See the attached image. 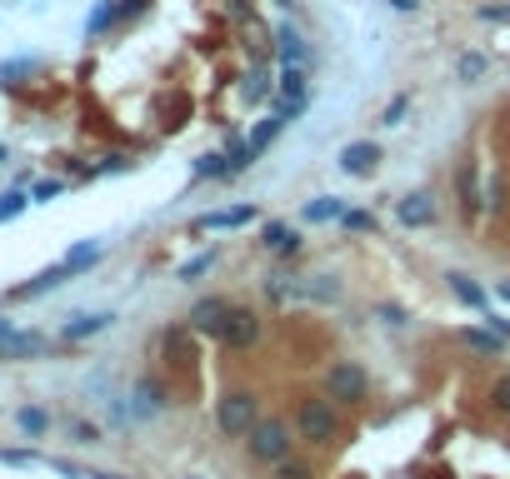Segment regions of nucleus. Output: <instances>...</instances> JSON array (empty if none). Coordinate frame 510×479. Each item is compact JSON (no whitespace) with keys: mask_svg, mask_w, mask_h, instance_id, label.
<instances>
[{"mask_svg":"<svg viewBox=\"0 0 510 479\" xmlns=\"http://www.w3.org/2000/svg\"><path fill=\"white\" fill-rule=\"evenodd\" d=\"M276 51H281V61H285V65H310V61H316L310 40L300 36V30H295L291 20H281V26H276Z\"/></svg>","mask_w":510,"mask_h":479,"instance_id":"nucleus-9","label":"nucleus"},{"mask_svg":"<svg viewBox=\"0 0 510 479\" xmlns=\"http://www.w3.org/2000/svg\"><path fill=\"white\" fill-rule=\"evenodd\" d=\"M245 95H251V101H260V95H266V70H255V76H251V85H245Z\"/></svg>","mask_w":510,"mask_h":479,"instance_id":"nucleus-39","label":"nucleus"},{"mask_svg":"<svg viewBox=\"0 0 510 479\" xmlns=\"http://www.w3.org/2000/svg\"><path fill=\"white\" fill-rule=\"evenodd\" d=\"M490 329H496L500 340H510V320H490Z\"/></svg>","mask_w":510,"mask_h":479,"instance_id":"nucleus-43","label":"nucleus"},{"mask_svg":"<svg viewBox=\"0 0 510 479\" xmlns=\"http://www.w3.org/2000/svg\"><path fill=\"white\" fill-rule=\"evenodd\" d=\"M61 195V180H40L36 190H30V200H55Z\"/></svg>","mask_w":510,"mask_h":479,"instance_id":"nucleus-36","label":"nucleus"},{"mask_svg":"<svg viewBox=\"0 0 510 479\" xmlns=\"http://www.w3.org/2000/svg\"><path fill=\"white\" fill-rule=\"evenodd\" d=\"M475 15L490 20V26H510V0H500V5H475Z\"/></svg>","mask_w":510,"mask_h":479,"instance_id":"nucleus-33","label":"nucleus"},{"mask_svg":"<svg viewBox=\"0 0 510 479\" xmlns=\"http://www.w3.org/2000/svg\"><path fill=\"white\" fill-rule=\"evenodd\" d=\"M490 404H496V415L510 419V375H500L496 385H490Z\"/></svg>","mask_w":510,"mask_h":479,"instance_id":"nucleus-32","label":"nucleus"},{"mask_svg":"<svg viewBox=\"0 0 510 479\" xmlns=\"http://www.w3.org/2000/svg\"><path fill=\"white\" fill-rule=\"evenodd\" d=\"M270 469H276L270 479H316V475H310V465H306V459H291V454H285L281 465H270Z\"/></svg>","mask_w":510,"mask_h":479,"instance_id":"nucleus-29","label":"nucleus"},{"mask_svg":"<svg viewBox=\"0 0 510 479\" xmlns=\"http://www.w3.org/2000/svg\"><path fill=\"white\" fill-rule=\"evenodd\" d=\"M251 220H255L251 205H226V210H205L201 220H195V230H241V225H251Z\"/></svg>","mask_w":510,"mask_h":479,"instance_id":"nucleus-11","label":"nucleus"},{"mask_svg":"<svg viewBox=\"0 0 510 479\" xmlns=\"http://www.w3.org/2000/svg\"><path fill=\"white\" fill-rule=\"evenodd\" d=\"M61 280H70V270H65V260H61V265H51V270H40V275L30 280V285H21V290H15V295H45V290H55Z\"/></svg>","mask_w":510,"mask_h":479,"instance_id":"nucleus-23","label":"nucleus"},{"mask_svg":"<svg viewBox=\"0 0 510 479\" xmlns=\"http://www.w3.org/2000/svg\"><path fill=\"white\" fill-rule=\"evenodd\" d=\"M485 70H490V61H485L481 51H460V55H456V80H460V85H475V80H485Z\"/></svg>","mask_w":510,"mask_h":479,"instance_id":"nucleus-20","label":"nucleus"},{"mask_svg":"<svg viewBox=\"0 0 510 479\" xmlns=\"http://www.w3.org/2000/svg\"><path fill=\"white\" fill-rule=\"evenodd\" d=\"M396 220H400L406 230L435 225V200H431V190H410L406 200H396Z\"/></svg>","mask_w":510,"mask_h":479,"instance_id":"nucleus-8","label":"nucleus"},{"mask_svg":"<svg viewBox=\"0 0 510 479\" xmlns=\"http://www.w3.org/2000/svg\"><path fill=\"white\" fill-rule=\"evenodd\" d=\"M506 120H510V105H506Z\"/></svg>","mask_w":510,"mask_h":479,"instance_id":"nucleus-48","label":"nucleus"},{"mask_svg":"<svg viewBox=\"0 0 510 479\" xmlns=\"http://www.w3.org/2000/svg\"><path fill=\"white\" fill-rule=\"evenodd\" d=\"M245 450H251L255 465H281L285 454H291V429H285V419H255L251 434H245Z\"/></svg>","mask_w":510,"mask_h":479,"instance_id":"nucleus-3","label":"nucleus"},{"mask_svg":"<svg viewBox=\"0 0 510 479\" xmlns=\"http://www.w3.org/2000/svg\"><path fill=\"white\" fill-rule=\"evenodd\" d=\"M341 220H345V230H375V220L366 210H341Z\"/></svg>","mask_w":510,"mask_h":479,"instance_id":"nucleus-35","label":"nucleus"},{"mask_svg":"<svg viewBox=\"0 0 510 479\" xmlns=\"http://www.w3.org/2000/svg\"><path fill=\"white\" fill-rule=\"evenodd\" d=\"M195 180H226V155H201V160L191 165Z\"/></svg>","mask_w":510,"mask_h":479,"instance_id":"nucleus-27","label":"nucleus"},{"mask_svg":"<svg viewBox=\"0 0 510 479\" xmlns=\"http://www.w3.org/2000/svg\"><path fill=\"white\" fill-rule=\"evenodd\" d=\"M391 11H400V15H415V11H421V0H391Z\"/></svg>","mask_w":510,"mask_h":479,"instance_id":"nucleus-42","label":"nucleus"},{"mask_svg":"<svg viewBox=\"0 0 510 479\" xmlns=\"http://www.w3.org/2000/svg\"><path fill=\"white\" fill-rule=\"evenodd\" d=\"M496 295H500V300L510 304V280H500V290H496Z\"/></svg>","mask_w":510,"mask_h":479,"instance_id":"nucleus-44","label":"nucleus"},{"mask_svg":"<svg viewBox=\"0 0 510 479\" xmlns=\"http://www.w3.org/2000/svg\"><path fill=\"white\" fill-rule=\"evenodd\" d=\"M341 210H345V205L335 200V195H316V200H306V210H300V215H306L310 225H325V220H341Z\"/></svg>","mask_w":510,"mask_h":479,"instance_id":"nucleus-21","label":"nucleus"},{"mask_svg":"<svg viewBox=\"0 0 510 479\" xmlns=\"http://www.w3.org/2000/svg\"><path fill=\"white\" fill-rule=\"evenodd\" d=\"M295 429H300V440H310V444H335V440H341L335 400H325V394L300 400V404H295Z\"/></svg>","mask_w":510,"mask_h":479,"instance_id":"nucleus-1","label":"nucleus"},{"mask_svg":"<svg viewBox=\"0 0 510 479\" xmlns=\"http://www.w3.org/2000/svg\"><path fill=\"white\" fill-rule=\"evenodd\" d=\"M5 155H11V150H5V145H0V165H5Z\"/></svg>","mask_w":510,"mask_h":479,"instance_id":"nucleus-47","label":"nucleus"},{"mask_svg":"<svg viewBox=\"0 0 510 479\" xmlns=\"http://www.w3.org/2000/svg\"><path fill=\"white\" fill-rule=\"evenodd\" d=\"M210 265H216V255H195V260H185V265H180L176 275L185 280V285H191V280H201V275H205V270H210Z\"/></svg>","mask_w":510,"mask_h":479,"instance_id":"nucleus-31","label":"nucleus"},{"mask_svg":"<svg viewBox=\"0 0 510 479\" xmlns=\"http://www.w3.org/2000/svg\"><path fill=\"white\" fill-rule=\"evenodd\" d=\"M26 205H30V200L21 195V190H5V195H0V225H5V220H15Z\"/></svg>","mask_w":510,"mask_h":479,"instance_id":"nucleus-30","label":"nucleus"},{"mask_svg":"<svg viewBox=\"0 0 510 479\" xmlns=\"http://www.w3.org/2000/svg\"><path fill=\"white\" fill-rule=\"evenodd\" d=\"M101 250H105L101 240H86V245H76V250L65 255V270H70V275H80V270H90V265H95V260H101Z\"/></svg>","mask_w":510,"mask_h":479,"instance_id":"nucleus-22","label":"nucleus"},{"mask_svg":"<svg viewBox=\"0 0 510 479\" xmlns=\"http://www.w3.org/2000/svg\"><path fill=\"white\" fill-rule=\"evenodd\" d=\"M456 195H460V215L471 220V215L481 210V175H475V160H465L456 170Z\"/></svg>","mask_w":510,"mask_h":479,"instance_id":"nucleus-12","label":"nucleus"},{"mask_svg":"<svg viewBox=\"0 0 510 479\" xmlns=\"http://www.w3.org/2000/svg\"><path fill=\"white\" fill-rule=\"evenodd\" d=\"M306 105H310V65H285L281 76H276V105H270V115L295 120V115H306Z\"/></svg>","mask_w":510,"mask_h":479,"instance_id":"nucleus-2","label":"nucleus"},{"mask_svg":"<svg viewBox=\"0 0 510 479\" xmlns=\"http://www.w3.org/2000/svg\"><path fill=\"white\" fill-rule=\"evenodd\" d=\"M15 425L26 429L30 440H40V434H45V429H51V415H45V410H30V404H26V410H21V415H15Z\"/></svg>","mask_w":510,"mask_h":479,"instance_id":"nucleus-25","label":"nucleus"},{"mask_svg":"<svg viewBox=\"0 0 510 479\" xmlns=\"http://www.w3.org/2000/svg\"><path fill=\"white\" fill-rule=\"evenodd\" d=\"M291 295H300V300H316V304H335V300H341V285H335L331 275H316V280H306V285H295Z\"/></svg>","mask_w":510,"mask_h":479,"instance_id":"nucleus-17","label":"nucleus"},{"mask_svg":"<svg viewBox=\"0 0 510 479\" xmlns=\"http://www.w3.org/2000/svg\"><path fill=\"white\" fill-rule=\"evenodd\" d=\"M266 295H270V300H285V295H291V285H285V275H270V280H266Z\"/></svg>","mask_w":510,"mask_h":479,"instance_id":"nucleus-37","label":"nucleus"},{"mask_svg":"<svg viewBox=\"0 0 510 479\" xmlns=\"http://www.w3.org/2000/svg\"><path fill=\"white\" fill-rule=\"evenodd\" d=\"M381 320H385L391 329H400V325H406V310H396V304H385V310H381Z\"/></svg>","mask_w":510,"mask_h":479,"instance_id":"nucleus-40","label":"nucleus"},{"mask_svg":"<svg viewBox=\"0 0 510 479\" xmlns=\"http://www.w3.org/2000/svg\"><path fill=\"white\" fill-rule=\"evenodd\" d=\"M255 410H260V400H255L251 390H230L226 400H220V410H216L220 434H226V440H245V434H251V425L260 419Z\"/></svg>","mask_w":510,"mask_h":479,"instance_id":"nucleus-5","label":"nucleus"},{"mask_svg":"<svg viewBox=\"0 0 510 479\" xmlns=\"http://www.w3.org/2000/svg\"><path fill=\"white\" fill-rule=\"evenodd\" d=\"M281 126H285L281 115H270V120H260V126H255V135H251V150H255V155H266V145H270L276 135H281Z\"/></svg>","mask_w":510,"mask_h":479,"instance_id":"nucleus-26","label":"nucleus"},{"mask_svg":"<svg viewBox=\"0 0 510 479\" xmlns=\"http://www.w3.org/2000/svg\"><path fill=\"white\" fill-rule=\"evenodd\" d=\"M160 350H166V360H170V365H191V360H195L191 325H170L166 335H160Z\"/></svg>","mask_w":510,"mask_h":479,"instance_id":"nucleus-15","label":"nucleus"},{"mask_svg":"<svg viewBox=\"0 0 510 479\" xmlns=\"http://www.w3.org/2000/svg\"><path fill=\"white\" fill-rule=\"evenodd\" d=\"M406 110H410V95H396V101L381 110V126H400V120H406Z\"/></svg>","mask_w":510,"mask_h":479,"instance_id":"nucleus-34","label":"nucleus"},{"mask_svg":"<svg viewBox=\"0 0 510 479\" xmlns=\"http://www.w3.org/2000/svg\"><path fill=\"white\" fill-rule=\"evenodd\" d=\"M70 429H76V440H80V444H95V425H86V419H76V425H70Z\"/></svg>","mask_w":510,"mask_h":479,"instance_id":"nucleus-41","label":"nucleus"},{"mask_svg":"<svg viewBox=\"0 0 510 479\" xmlns=\"http://www.w3.org/2000/svg\"><path fill=\"white\" fill-rule=\"evenodd\" d=\"M260 329H266V320L255 315V310H245V304H230L210 335H216L226 350H251V345H260Z\"/></svg>","mask_w":510,"mask_h":479,"instance_id":"nucleus-4","label":"nucleus"},{"mask_svg":"<svg viewBox=\"0 0 510 479\" xmlns=\"http://www.w3.org/2000/svg\"><path fill=\"white\" fill-rule=\"evenodd\" d=\"M86 479H120V475H86Z\"/></svg>","mask_w":510,"mask_h":479,"instance_id":"nucleus-46","label":"nucleus"},{"mask_svg":"<svg viewBox=\"0 0 510 479\" xmlns=\"http://www.w3.org/2000/svg\"><path fill=\"white\" fill-rule=\"evenodd\" d=\"M375 165H381V145H375V140H350V145L341 150V170H345V175H370Z\"/></svg>","mask_w":510,"mask_h":479,"instance_id":"nucleus-10","label":"nucleus"},{"mask_svg":"<svg viewBox=\"0 0 510 479\" xmlns=\"http://www.w3.org/2000/svg\"><path fill=\"white\" fill-rule=\"evenodd\" d=\"M226 310H230V300H226V295H205V300H195V304H191L185 325H191V329H216Z\"/></svg>","mask_w":510,"mask_h":479,"instance_id":"nucleus-14","label":"nucleus"},{"mask_svg":"<svg viewBox=\"0 0 510 479\" xmlns=\"http://www.w3.org/2000/svg\"><path fill=\"white\" fill-rule=\"evenodd\" d=\"M260 245H266L270 255H295L300 250V235H295L285 220H266V225H260Z\"/></svg>","mask_w":510,"mask_h":479,"instance_id":"nucleus-13","label":"nucleus"},{"mask_svg":"<svg viewBox=\"0 0 510 479\" xmlns=\"http://www.w3.org/2000/svg\"><path fill=\"white\" fill-rule=\"evenodd\" d=\"M115 315L111 310H95V315H76L65 320V340H90V335H101V329H111Z\"/></svg>","mask_w":510,"mask_h":479,"instance_id":"nucleus-16","label":"nucleus"},{"mask_svg":"<svg viewBox=\"0 0 510 479\" xmlns=\"http://www.w3.org/2000/svg\"><path fill=\"white\" fill-rule=\"evenodd\" d=\"M251 165H255L251 140H235V135H230V140H226V180H230V175H245Z\"/></svg>","mask_w":510,"mask_h":479,"instance_id":"nucleus-19","label":"nucleus"},{"mask_svg":"<svg viewBox=\"0 0 510 479\" xmlns=\"http://www.w3.org/2000/svg\"><path fill=\"white\" fill-rule=\"evenodd\" d=\"M460 340L471 345V350H485V354H496L500 345H506V340H500V335H490V329H465Z\"/></svg>","mask_w":510,"mask_h":479,"instance_id":"nucleus-28","label":"nucleus"},{"mask_svg":"<svg viewBox=\"0 0 510 479\" xmlns=\"http://www.w3.org/2000/svg\"><path fill=\"white\" fill-rule=\"evenodd\" d=\"M366 394H370V375H366V365H356V360H341V365L325 375V400L360 404Z\"/></svg>","mask_w":510,"mask_h":479,"instance_id":"nucleus-6","label":"nucleus"},{"mask_svg":"<svg viewBox=\"0 0 510 479\" xmlns=\"http://www.w3.org/2000/svg\"><path fill=\"white\" fill-rule=\"evenodd\" d=\"M166 385H155V379H141L136 385V415H160L166 410Z\"/></svg>","mask_w":510,"mask_h":479,"instance_id":"nucleus-18","label":"nucleus"},{"mask_svg":"<svg viewBox=\"0 0 510 479\" xmlns=\"http://www.w3.org/2000/svg\"><path fill=\"white\" fill-rule=\"evenodd\" d=\"M26 70H36V61H15V65H0V80H11V76H26Z\"/></svg>","mask_w":510,"mask_h":479,"instance_id":"nucleus-38","label":"nucleus"},{"mask_svg":"<svg viewBox=\"0 0 510 479\" xmlns=\"http://www.w3.org/2000/svg\"><path fill=\"white\" fill-rule=\"evenodd\" d=\"M446 280H450V290H456V295H460V300H465V304H475V310H485V290H481V285H475L471 275H446Z\"/></svg>","mask_w":510,"mask_h":479,"instance_id":"nucleus-24","label":"nucleus"},{"mask_svg":"<svg viewBox=\"0 0 510 479\" xmlns=\"http://www.w3.org/2000/svg\"><path fill=\"white\" fill-rule=\"evenodd\" d=\"M45 350V335L36 329H11V320H0V360H30Z\"/></svg>","mask_w":510,"mask_h":479,"instance_id":"nucleus-7","label":"nucleus"},{"mask_svg":"<svg viewBox=\"0 0 510 479\" xmlns=\"http://www.w3.org/2000/svg\"><path fill=\"white\" fill-rule=\"evenodd\" d=\"M276 5H281V11H295V5H300V0H276Z\"/></svg>","mask_w":510,"mask_h":479,"instance_id":"nucleus-45","label":"nucleus"}]
</instances>
